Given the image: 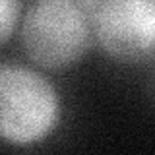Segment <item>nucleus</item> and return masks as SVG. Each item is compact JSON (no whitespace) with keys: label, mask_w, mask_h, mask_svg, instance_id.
Segmentation results:
<instances>
[{"label":"nucleus","mask_w":155,"mask_h":155,"mask_svg":"<svg viewBox=\"0 0 155 155\" xmlns=\"http://www.w3.org/2000/svg\"><path fill=\"white\" fill-rule=\"evenodd\" d=\"M91 33L109 56L140 62L153 54L155 0H105L91 19Z\"/></svg>","instance_id":"7ed1b4c3"},{"label":"nucleus","mask_w":155,"mask_h":155,"mask_svg":"<svg viewBox=\"0 0 155 155\" xmlns=\"http://www.w3.org/2000/svg\"><path fill=\"white\" fill-rule=\"evenodd\" d=\"M21 14V0H0V43L14 33Z\"/></svg>","instance_id":"20e7f679"},{"label":"nucleus","mask_w":155,"mask_h":155,"mask_svg":"<svg viewBox=\"0 0 155 155\" xmlns=\"http://www.w3.org/2000/svg\"><path fill=\"white\" fill-rule=\"evenodd\" d=\"M70 2H74L78 8L81 10V12L85 14L89 19H93V16H95V12L101 8V4L105 2V0H70Z\"/></svg>","instance_id":"39448f33"},{"label":"nucleus","mask_w":155,"mask_h":155,"mask_svg":"<svg viewBox=\"0 0 155 155\" xmlns=\"http://www.w3.org/2000/svg\"><path fill=\"white\" fill-rule=\"evenodd\" d=\"M60 107L52 84L19 64L0 66V140L29 145L51 134Z\"/></svg>","instance_id":"f257e3e1"},{"label":"nucleus","mask_w":155,"mask_h":155,"mask_svg":"<svg viewBox=\"0 0 155 155\" xmlns=\"http://www.w3.org/2000/svg\"><path fill=\"white\" fill-rule=\"evenodd\" d=\"M91 43V19L70 0H39L23 18L21 45L48 70L76 64Z\"/></svg>","instance_id":"f03ea898"}]
</instances>
